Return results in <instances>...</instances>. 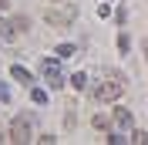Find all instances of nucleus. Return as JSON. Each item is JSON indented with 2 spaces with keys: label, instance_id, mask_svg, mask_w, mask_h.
I'll return each instance as SVG.
<instances>
[{
  "label": "nucleus",
  "instance_id": "obj_7",
  "mask_svg": "<svg viewBox=\"0 0 148 145\" xmlns=\"http://www.w3.org/2000/svg\"><path fill=\"white\" fill-rule=\"evenodd\" d=\"M0 37H14V24H7L3 17H0Z\"/></svg>",
  "mask_w": 148,
  "mask_h": 145
},
{
  "label": "nucleus",
  "instance_id": "obj_13",
  "mask_svg": "<svg viewBox=\"0 0 148 145\" xmlns=\"http://www.w3.org/2000/svg\"><path fill=\"white\" fill-rule=\"evenodd\" d=\"M0 142H10V138H3V128H0Z\"/></svg>",
  "mask_w": 148,
  "mask_h": 145
},
{
  "label": "nucleus",
  "instance_id": "obj_12",
  "mask_svg": "<svg viewBox=\"0 0 148 145\" xmlns=\"http://www.w3.org/2000/svg\"><path fill=\"white\" fill-rule=\"evenodd\" d=\"M10 7V0H0V10H7Z\"/></svg>",
  "mask_w": 148,
  "mask_h": 145
},
{
  "label": "nucleus",
  "instance_id": "obj_6",
  "mask_svg": "<svg viewBox=\"0 0 148 145\" xmlns=\"http://www.w3.org/2000/svg\"><path fill=\"white\" fill-rule=\"evenodd\" d=\"M71 88H74V91H84V88H88V78H84L81 71H77V74H71Z\"/></svg>",
  "mask_w": 148,
  "mask_h": 145
},
{
  "label": "nucleus",
  "instance_id": "obj_8",
  "mask_svg": "<svg viewBox=\"0 0 148 145\" xmlns=\"http://www.w3.org/2000/svg\"><path fill=\"white\" fill-rule=\"evenodd\" d=\"M114 118H108V115H94V128H108Z\"/></svg>",
  "mask_w": 148,
  "mask_h": 145
},
{
  "label": "nucleus",
  "instance_id": "obj_2",
  "mask_svg": "<svg viewBox=\"0 0 148 145\" xmlns=\"http://www.w3.org/2000/svg\"><path fill=\"white\" fill-rule=\"evenodd\" d=\"M121 91H125V84L114 81V78H108V81H101L98 88H94V98H98V101H118Z\"/></svg>",
  "mask_w": 148,
  "mask_h": 145
},
{
  "label": "nucleus",
  "instance_id": "obj_5",
  "mask_svg": "<svg viewBox=\"0 0 148 145\" xmlns=\"http://www.w3.org/2000/svg\"><path fill=\"white\" fill-rule=\"evenodd\" d=\"M10 74H14V81H20V84H30V81H34V74H30L27 68H20V64H14Z\"/></svg>",
  "mask_w": 148,
  "mask_h": 145
},
{
  "label": "nucleus",
  "instance_id": "obj_9",
  "mask_svg": "<svg viewBox=\"0 0 148 145\" xmlns=\"http://www.w3.org/2000/svg\"><path fill=\"white\" fill-rule=\"evenodd\" d=\"M57 54H61V57H71L74 54V44H57Z\"/></svg>",
  "mask_w": 148,
  "mask_h": 145
},
{
  "label": "nucleus",
  "instance_id": "obj_4",
  "mask_svg": "<svg viewBox=\"0 0 148 145\" xmlns=\"http://www.w3.org/2000/svg\"><path fill=\"white\" fill-rule=\"evenodd\" d=\"M111 118H114V125H118L121 132L131 128V111H128V108H114V115H111Z\"/></svg>",
  "mask_w": 148,
  "mask_h": 145
},
{
  "label": "nucleus",
  "instance_id": "obj_11",
  "mask_svg": "<svg viewBox=\"0 0 148 145\" xmlns=\"http://www.w3.org/2000/svg\"><path fill=\"white\" fill-rule=\"evenodd\" d=\"M30 98H34L37 105H44V101H47V95H44V91H40V88H34V91H30Z\"/></svg>",
  "mask_w": 148,
  "mask_h": 145
},
{
  "label": "nucleus",
  "instance_id": "obj_10",
  "mask_svg": "<svg viewBox=\"0 0 148 145\" xmlns=\"http://www.w3.org/2000/svg\"><path fill=\"white\" fill-rule=\"evenodd\" d=\"M131 142H135V145H148V132H135Z\"/></svg>",
  "mask_w": 148,
  "mask_h": 145
},
{
  "label": "nucleus",
  "instance_id": "obj_1",
  "mask_svg": "<svg viewBox=\"0 0 148 145\" xmlns=\"http://www.w3.org/2000/svg\"><path fill=\"white\" fill-rule=\"evenodd\" d=\"M10 142H14V145H27V142H34V135H30V118H27V115L14 118V125H10Z\"/></svg>",
  "mask_w": 148,
  "mask_h": 145
},
{
  "label": "nucleus",
  "instance_id": "obj_3",
  "mask_svg": "<svg viewBox=\"0 0 148 145\" xmlns=\"http://www.w3.org/2000/svg\"><path fill=\"white\" fill-rule=\"evenodd\" d=\"M40 71H44V78H47L51 88H64V78H61V64H57V57H44V61H40Z\"/></svg>",
  "mask_w": 148,
  "mask_h": 145
}]
</instances>
